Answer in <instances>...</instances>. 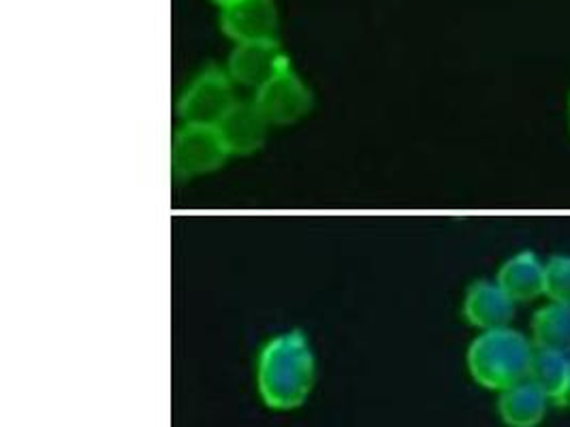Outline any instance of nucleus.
I'll list each match as a JSON object with an SVG mask.
<instances>
[{
  "label": "nucleus",
  "mask_w": 570,
  "mask_h": 427,
  "mask_svg": "<svg viewBox=\"0 0 570 427\" xmlns=\"http://www.w3.org/2000/svg\"><path fill=\"white\" fill-rule=\"evenodd\" d=\"M558 406H567V408H570V373H569V385H567V391L562 394V398L560 400L556 401Z\"/></svg>",
  "instance_id": "15"
},
{
  "label": "nucleus",
  "mask_w": 570,
  "mask_h": 427,
  "mask_svg": "<svg viewBox=\"0 0 570 427\" xmlns=\"http://www.w3.org/2000/svg\"><path fill=\"white\" fill-rule=\"evenodd\" d=\"M291 67V60L278 41L237 43L227 62V73L235 86L259 90L281 71Z\"/></svg>",
  "instance_id": "6"
},
{
  "label": "nucleus",
  "mask_w": 570,
  "mask_h": 427,
  "mask_svg": "<svg viewBox=\"0 0 570 427\" xmlns=\"http://www.w3.org/2000/svg\"><path fill=\"white\" fill-rule=\"evenodd\" d=\"M495 282L515 299V304L532 301L544 295V261L530 250H521L500 266Z\"/></svg>",
  "instance_id": "10"
},
{
  "label": "nucleus",
  "mask_w": 570,
  "mask_h": 427,
  "mask_svg": "<svg viewBox=\"0 0 570 427\" xmlns=\"http://www.w3.org/2000/svg\"><path fill=\"white\" fill-rule=\"evenodd\" d=\"M544 297L570 304V255H553L544 261Z\"/></svg>",
  "instance_id": "14"
},
{
  "label": "nucleus",
  "mask_w": 570,
  "mask_h": 427,
  "mask_svg": "<svg viewBox=\"0 0 570 427\" xmlns=\"http://www.w3.org/2000/svg\"><path fill=\"white\" fill-rule=\"evenodd\" d=\"M515 299L495 280H476L464 295V319L481 331L509 327L515 317Z\"/></svg>",
  "instance_id": "8"
},
{
  "label": "nucleus",
  "mask_w": 570,
  "mask_h": 427,
  "mask_svg": "<svg viewBox=\"0 0 570 427\" xmlns=\"http://www.w3.org/2000/svg\"><path fill=\"white\" fill-rule=\"evenodd\" d=\"M316 361L302 331H285L261 348L257 387L261 400L274 410H295L311 398Z\"/></svg>",
  "instance_id": "1"
},
{
  "label": "nucleus",
  "mask_w": 570,
  "mask_h": 427,
  "mask_svg": "<svg viewBox=\"0 0 570 427\" xmlns=\"http://www.w3.org/2000/svg\"><path fill=\"white\" fill-rule=\"evenodd\" d=\"M229 155L216 127L184 125L171 141V171L184 178H199L216 171Z\"/></svg>",
  "instance_id": "4"
},
{
  "label": "nucleus",
  "mask_w": 570,
  "mask_h": 427,
  "mask_svg": "<svg viewBox=\"0 0 570 427\" xmlns=\"http://www.w3.org/2000/svg\"><path fill=\"white\" fill-rule=\"evenodd\" d=\"M534 347L570 355V304L549 301L530 320Z\"/></svg>",
  "instance_id": "12"
},
{
  "label": "nucleus",
  "mask_w": 570,
  "mask_h": 427,
  "mask_svg": "<svg viewBox=\"0 0 570 427\" xmlns=\"http://www.w3.org/2000/svg\"><path fill=\"white\" fill-rule=\"evenodd\" d=\"M255 103L269 127H288L311 111V88L293 71V67H286L276 78L261 86Z\"/></svg>",
  "instance_id": "5"
},
{
  "label": "nucleus",
  "mask_w": 570,
  "mask_h": 427,
  "mask_svg": "<svg viewBox=\"0 0 570 427\" xmlns=\"http://www.w3.org/2000/svg\"><path fill=\"white\" fill-rule=\"evenodd\" d=\"M569 373L570 355L558 352V350L537 348L532 364H530L528 380L544 391L549 396V400L558 401L567 391Z\"/></svg>",
  "instance_id": "13"
},
{
  "label": "nucleus",
  "mask_w": 570,
  "mask_h": 427,
  "mask_svg": "<svg viewBox=\"0 0 570 427\" xmlns=\"http://www.w3.org/2000/svg\"><path fill=\"white\" fill-rule=\"evenodd\" d=\"M220 30L237 43L276 41L278 9L274 0H235L223 7Z\"/></svg>",
  "instance_id": "7"
},
{
  "label": "nucleus",
  "mask_w": 570,
  "mask_h": 427,
  "mask_svg": "<svg viewBox=\"0 0 570 427\" xmlns=\"http://www.w3.org/2000/svg\"><path fill=\"white\" fill-rule=\"evenodd\" d=\"M235 103V83L227 69L208 67L181 92L178 113L184 125L218 127Z\"/></svg>",
  "instance_id": "3"
},
{
  "label": "nucleus",
  "mask_w": 570,
  "mask_h": 427,
  "mask_svg": "<svg viewBox=\"0 0 570 427\" xmlns=\"http://www.w3.org/2000/svg\"><path fill=\"white\" fill-rule=\"evenodd\" d=\"M216 129L232 157H248L263 148L269 125L253 99L237 101Z\"/></svg>",
  "instance_id": "9"
},
{
  "label": "nucleus",
  "mask_w": 570,
  "mask_h": 427,
  "mask_svg": "<svg viewBox=\"0 0 570 427\" xmlns=\"http://www.w3.org/2000/svg\"><path fill=\"white\" fill-rule=\"evenodd\" d=\"M569 129H570V97H569Z\"/></svg>",
  "instance_id": "17"
},
{
  "label": "nucleus",
  "mask_w": 570,
  "mask_h": 427,
  "mask_svg": "<svg viewBox=\"0 0 570 427\" xmlns=\"http://www.w3.org/2000/svg\"><path fill=\"white\" fill-rule=\"evenodd\" d=\"M534 350L532 338L511 325L481 331L468 347V370L481 387L504 391L528 380Z\"/></svg>",
  "instance_id": "2"
},
{
  "label": "nucleus",
  "mask_w": 570,
  "mask_h": 427,
  "mask_svg": "<svg viewBox=\"0 0 570 427\" xmlns=\"http://www.w3.org/2000/svg\"><path fill=\"white\" fill-rule=\"evenodd\" d=\"M214 2H218L220 7H227V4H232V2H235V0H214Z\"/></svg>",
  "instance_id": "16"
},
{
  "label": "nucleus",
  "mask_w": 570,
  "mask_h": 427,
  "mask_svg": "<svg viewBox=\"0 0 570 427\" xmlns=\"http://www.w3.org/2000/svg\"><path fill=\"white\" fill-rule=\"evenodd\" d=\"M549 396L534 383L521 380L518 385L500 391L498 413L509 427H537L547 415Z\"/></svg>",
  "instance_id": "11"
}]
</instances>
